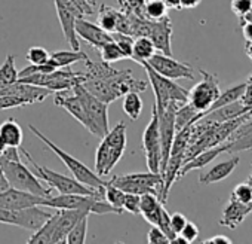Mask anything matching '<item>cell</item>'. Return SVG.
<instances>
[{"label": "cell", "instance_id": "1", "mask_svg": "<svg viewBox=\"0 0 252 244\" xmlns=\"http://www.w3.org/2000/svg\"><path fill=\"white\" fill-rule=\"evenodd\" d=\"M0 171L9 186L27 191L45 198L52 195L51 188L45 186L42 180L23 163L20 148H6L0 155Z\"/></svg>", "mask_w": 252, "mask_h": 244}, {"label": "cell", "instance_id": "2", "mask_svg": "<svg viewBox=\"0 0 252 244\" xmlns=\"http://www.w3.org/2000/svg\"><path fill=\"white\" fill-rule=\"evenodd\" d=\"M20 152H21V157L24 160H27L30 163V165L33 167V173L42 182H45L49 188L58 191V194H85V195H94L96 198L104 200V192L92 189L89 186H85L79 180H76L74 177H68L65 174H60V173H57V171L45 167V165L37 164V161L21 146H20Z\"/></svg>", "mask_w": 252, "mask_h": 244}, {"label": "cell", "instance_id": "3", "mask_svg": "<svg viewBox=\"0 0 252 244\" xmlns=\"http://www.w3.org/2000/svg\"><path fill=\"white\" fill-rule=\"evenodd\" d=\"M29 130L39 139V140H42L60 160H61V163L67 167V170L73 174V177L76 179V180H79L82 185H85V186H89V188H92V189H96V191H101V192H104V186H105V180H102L101 179V176H98L95 171H92L88 165H85L82 161H79L77 158H74V157H71L70 154H67L65 151H63L60 146H57L52 140H49L40 130H37L34 125H29Z\"/></svg>", "mask_w": 252, "mask_h": 244}, {"label": "cell", "instance_id": "4", "mask_svg": "<svg viewBox=\"0 0 252 244\" xmlns=\"http://www.w3.org/2000/svg\"><path fill=\"white\" fill-rule=\"evenodd\" d=\"M138 64H141L146 70V75L149 78V83L153 88L155 92V106L158 112H162L163 109H166L171 103H175L178 106H183L184 103L189 101V89L180 86L178 83H175L172 79H168L162 75H159L158 72H155L147 61H138Z\"/></svg>", "mask_w": 252, "mask_h": 244}, {"label": "cell", "instance_id": "5", "mask_svg": "<svg viewBox=\"0 0 252 244\" xmlns=\"http://www.w3.org/2000/svg\"><path fill=\"white\" fill-rule=\"evenodd\" d=\"M43 207H51L57 210L63 208H73L80 210L85 213H94V214H122L123 210L116 208L110 205L105 200L96 198L94 195H85V194H60V195H51L46 198V203Z\"/></svg>", "mask_w": 252, "mask_h": 244}, {"label": "cell", "instance_id": "6", "mask_svg": "<svg viewBox=\"0 0 252 244\" xmlns=\"http://www.w3.org/2000/svg\"><path fill=\"white\" fill-rule=\"evenodd\" d=\"M73 91L77 94V97L80 98V101L85 107L88 122H89L88 131L92 136L102 139L107 134V131L110 130L108 128V104L101 101L99 98L94 97L91 92H88L82 83H77L73 88Z\"/></svg>", "mask_w": 252, "mask_h": 244}, {"label": "cell", "instance_id": "7", "mask_svg": "<svg viewBox=\"0 0 252 244\" xmlns=\"http://www.w3.org/2000/svg\"><path fill=\"white\" fill-rule=\"evenodd\" d=\"M110 182L126 194H137V195L155 194L159 197V200L163 189V176L162 173H155V171L113 176Z\"/></svg>", "mask_w": 252, "mask_h": 244}, {"label": "cell", "instance_id": "8", "mask_svg": "<svg viewBox=\"0 0 252 244\" xmlns=\"http://www.w3.org/2000/svg\"><path fill=\"white\" fill-rule=\"evenodd\" d=\"M85 72H73L70 69H57L51 73H36L27 78H21L18 81L43 86L49 89L51 92H60V91H71L77 83L83 82Z\"/></svg>", "mask_w": 252, "mask_h": 244}, {"label": "cell", "instance_id": "9", "mask_svg": "<svg viewBox=\"0 0 252 244\" xmlns=\"http://www.w3.org/2000/svg\"><path fill=\"white\" fill-rule=\"evenodd\" d=\"M199 73L202 75V81L197 82L189 91L187 103L202 118L208 112V109L214 104V101L218 98V95L221 94V89H220V81L214 73H209L203 69H199Z\"/></svg>", "mask_w": 252, "mask_h": 244}, {"label": "cell", "instance_id": "10", "mask_svg": "<svg viewBox=\"0 0 252 244\" xmlns=\"http://www.w3.org/2000/svg\"><path fill=\"white\" fill-rule=\"evenodd\" d=\"M39 207L40 205H33V207L20 208V210L0 208V223L20 226L29 231H36L54 214Z\"/></svg>", "mask_w": 252, "mask_h": 244}, {"label": "cell", "instance_id": "11", "mask_svg": "<svg viewBox=\"0 0 252 244\" xmlns=\"http://www.w3.org/2000/svg\"><path fill=\"white\" fill-rule=\"evenodd\" d=\"M143 151L146 155L149 171L160 173L162 146H160V133H159V118L155 104L152 107V119L143 133Z\"/></svg>", "mask_w": 252, "mask_h": 244}, {"label": "cell", "instance_id": "12", "mask_svg": "<svg viewBox=\"0 0 252 244\" xmlns=\"http://www.w3.org/2000/svg\"><path fill=\"white\" fill-rule=\"evenodd\" d=\"M147 63L155 72H158L159 75H162L168 79H172V81H175V79L193 81L196 78L194 69L189 63H181V61L172 58V55L156 52Z\"/></svg>", "mask_w": 252, "mask_h": 244}, {"label": "cell", "instance_id": "13", "mask_svg": "<svg viewBox=\"0 0 252 244\" xmlns=\"http://www.w3.org/2000/svg\"><path fill=\"white\" fill-rule=\"evenodd\" d=\"M46 198L21 191L12 186H8L6 189L0 191V208H9V210H20V208H29L33 205H45Z\"/></svg>", "mask_w": 252, "mask_h": 244}, {"label": "cell", "instance_id": "14", "mask_svg": "<svg viewBox=\"0 0 252 244\" xmlns=\"http://www.w3.org/2000/svg\"><path fill=\"white\" fill-rule=\"evenodd\" d=\"M98 26L108 33H131L129 15L108 5H101L98 8Z\"/></svg>", "mask_w": 252, "mask_h": 244}, {"label": "cell", "instance_id": "15", "mask_svg": "<svg viewBox=\"0 0 252 244\" xmlns=\"http://www.w3.org/2000/svg\"><path fill=\"white\" fill-rule=\"evenodd\" d=\"M172 33H174L172 21L166 15L160 20L150 21L147 38L153 42L156 51L166 55H172Z\"/></svg>", "mask_w": 252, "mask_h": 244}, {"label": "cell", "instance_id": "16", "mask_svg": "<svg viewBox=\"0 0 252 244\" xmlns=\"http://www.w3.org/2000/svg\"><path fill=\"white\" fill-rule=\"evenodd\" d=\"M74 32H76L77 38L83 39L88 45H91L95 49H99L104 43H107L108 41H113L111 33L105 32L98 24L85 20L83 17L76 18V21H74Z\"/></svg>", "mask_w": 252, "mask_h": 244}, {"label": "cell", "instance_id": "17", "mask_svg": "<svg viewBox=\"0 0 252 244\" xmlns=\"http://www.w3.org/2000/svg\"><path fill=\"white\" fill-rule=\"evenodd\" d=\"M73 91V89H71ZM54 103L67 110L74 119H77L80 124L88 130L89 128V122H88V116H86V112H85V107L80 101V98L77 97V94L73 91V92H68V91H60V92H55V97H54Z\"/></svg>", "mask_w": 252, "mask_h": 244}, {"label": "cell", "instance_id": "18", "mask_svg": "<svg viewBox=\"0 0 252 244\" xmlns=\"http://www.w3.org/2000/svg\"><path fill=\"white\" fill-rule=\"evenodd\" d=\"M54 2H55L57 15H58V20H60V24H61V29H63L67 43L71 46V49H80V42L74 32V21L77 17L70 11V8L67 6L64 0H54Z\"/></svg>", "mask_w": 252, "mask_h": 244}, {"label": "cell", "instance_id": "19", "mask_svg": "<svg viewBox=\"0 0 252 244\" xmlns=\"http://www.w3.org/2000/svg\"><path fill=\"white\" fill-rule=\"evenodd\" d=\"M85 214H88V213L80 211V210H73V208L60 210L57 225H55V229H54V235H52V243H65L70 229Z\"/></svg>", "mask_w": 252, "mask_h": 244}, {"label": "cell", "instance_id": "20", "mask_svg": "<svg viewBox=\"0 0 252 244\" xmlns=\"http://www.w3.org/2000/svg\"><path fill=\"white\" fill-rule=\"evenodd\" d=\"M221 154H224V146H222V143L218 145V146H214V148H209V149H205V151L199 152L196 157H193L190 161H187V163L181 167V170H180V173H178V179L184 177L187 173H190V171H193V170L203 168L205 165H208L209 163H212V161H214L217 157H220Z\"/></svg>", "mask_w": 252, "mask_h": 244}, {"label": "cell", "instance_id": "21", "mask_svg": "<svg viewBox=\"0 0 252 244\" xmlns=\"http://www.w3.org/2000/svg\"><path fill=\"white\" fill-rule=\"evenodd\" d=\"M239 161H240V158L234 157L231 160H227V161H222V163L214 165L209 171H205L199 176V182L202 185H209V183H217V182L227 179L236 170V167L239 165Z\"/></svg>", "mask_w": 252, "mask_h": 244}, {"label": "cell", "instance_id": "22", "mask_svg": "<svg viewBox=\"0 0 252 244\" xmlns=\"http://www.w3.org/2000/svg\"><path fill=\"white\" fill-rule=\"evenodd\" d=\"M162 210H163V203L159 200L158 195L155 194L140 195V214H143L149 223L158 226Z\"/></svg>", "mask_w": 252, "mask_h": 244}, {"label": "cell", "instance_id": "23", "mask_svg": "<svg viewBox=\"0 0 252 244\" xmlns=\"http://www.w3.org/2000/svg\"><path fill=\"white\" fill-rule=\"evenodd\" d=\"M82 85H83V88H85L88 92H91L94 97L99 98L101 101H104V103H107V104H110V103H113L114 100L119 98V95L116 94V91H114L105 81L83 76Z\"/></svg>", "mask_w": 252, "mask_h": 244}, {"label": "cell", "instance_id": "24", "mask_svg": "<svg viewBox=\"0 0 252 244\" xmlns=\"http://www.w3.org/2000/svg\"><path fill=\"white\" fill-rule=\"evenodd\" d=\"M23 128L14 118H8L5 122L0 124V140L8 148H20L23 143Z\"/></svg>", "mask_w": 252, "mask_h": 244}, {"label": "cell", "instance_id": "25", "mask_svg": "<svg viewBox=\"0 0 252 244\" xmlns=\"http://www.w3.org/2000/svg\"><path fill=\"white\" fill-rule=\"evenodd\" d=\"M248 112H252V110H248L242 103L240 100L237 101H233L230 104H225V106H221L215 110H211L209 113L203 115L202 118H206L209 121H214V122H224V121H228V119H233V118H237V116H242Z\"/></svg>", "mask_w": 252, "mask_h": 244}, {"label": "cell", "instance_id": "26", "mask_svg": "<svg viewBox=\"0 0 252 244\" xmlns=\"http://www.w3.org/2000/svg\"><path fill=\"white\" fill-rule=\"evenodd\" d=\"M113 168L114 167L111 164V149L104 140H101L95 155V173L98 176H107Z\"/></svg>", "mask_w": 252, "mask_h": 244}, {"label": "cell", "instance_id": "27", "mask_svg": "<svg viewBox=\"0 0 252 244\" xmlns=\"http://www.w3.org/2000/svg\"><path fill=\"white\" fill-rule=\"evenodd\" d=\"M156 54V48L153 45V42L146 38V36H140L134 39V46H132V58L134 61H149L153 55Z\"/></svg>", "mask_w": 252, "mask_h": 244}, {"label": "cell", "instance_id": "28", "mask_svg": "<svg viewBox=\"0 0 252 244\" xmlns=\"http://www.w3.org/2000/svg\"><path fill=\"white\" fill-rule=\"evenodd\" d=\"M122 109H123V113L131 121H137L143 112V100L140 97V92L132 91V92L125 94L123 101H122Z\"/></svg>", "mask_w": 252, "mask_h": 244}, {"label": "cell", "instance_id": "29", "mask_svg": "<svg viewBox=\"0 0 252 244\" xmlns=\"http://www.w3.org/2000/svg\"><path fill=\"white\" fill-rule=\"evenodd\" d=\"M57 219H58V211L54 213L39 229L34 231V234L29 238V244H37V243H52V235H54V229L57 225Z\"/></svg>", "mask_w": 252, "mask_h": 244}, {"label": "cell", "instance_id": "30", "mask_svg": "<svg viewBox=\"0 0 252 244\" xmlns=\"http://www.w3.org/2000/svg\"><path fill=\"white\" fill-rule=\"evenodd\" d=\"M51 58L58 64V67H68L79 61H86L89 57L82 52L80 49H71V51H55L51 54Z\"/></svg>", "mask_w": 252, "mask_h": 244}, {"label": "cell", "instance_id": "31", "mask_svg": "<svg viewBox=\"0 0 252 244\" xmlns=\"http://www.w3.org/2000/svg\"><path fill=\"white\" fill-rule=\"evenodd\" d=\"M224 146V154H237V152H243V151H249L252 149V130L245 131L243 134H239L230 140H227L225 143H222Z\"/></svg>", "mask_w": 252, "mask_h": 244}, {"label": "cell", "instance_id": "32", "mask_svg": "<svg viewBox=\"0 0 252 244\" xmlns=\"http://www.w3.org/2000/svg\"><path fill=\"white\" fill-rule=\"evenodd\" d=\"M101 140H104L111 148L126 149V143H128V139H126V124L123 121H120L116 127H113L111 130L107 131V134Z\"/></svg>", "mask_w": 252, "mask_h": 244}, {"label": "cell", "instance_id": "33", "mask_svg": "<svg viewBox=\"0 0 252 244\" xmlns=\"http://www.w3.org/2000/svg\"><path fill=\"white\" fill-rule=\"evenodd\" d=\"M243 89H245V83H239V85H234V86L227 88L224 92H221V94L218 95V98L214 101V104L208 109L206 113H209L211 110H215V109H218V107H221V106H225V104H230V103H233V101L240 100V97H242V94H243ZM206 113H205V115H206Z\"/></svg>", "mask_w": 252, "mask_h": 244}, {"label": "cell", "instance_id": "34", "mask_svg": "<svg viewBox=\"0 0 252 244\" xmlns=\"http://www.w3.org/2000/svg\"><path fill=\"white\" fill-rule=\"evenodd\" d=\"M18 81V70L15 67V57L12 54L6 55L3 64L0 66V86L11 85Z\"/></svg>", "mask_w": 252, "mask_h": 244}, {"label": "cell", "instance_id": "35", "mask_svg": "<svg viewBox=\"0 0 252 244\" xmlns=\"http://www.w3.org/2000/svg\"><path fill=\"white\" fill-rule=\"evenodd\" d=\"M88 216H89V214L82 216V217L74 223V226L70 229V232H68V235H67V240H65L67 244H82V243H86Z\"/></svg>", "mask_w": 252, "mask_h": 244}, {"label": "cell", "instance_id": "36", "mask_svg": "<svg viewBox=\"0 0 252 244\" xmlns=\"http://www.w3.org/2000/svg\"><path fill=\"white\" fill-rule=\"evenodd\" d=\"M64 2L77 18L96 12V0H64Z\"/></svg>", "mask_w": 252, "mask_h": 244}, {"label": "cell", "instance_id": "37", "mask_svg": "<svg viewBox=\"0 0 252 244\" xmlns=\"http://www.w3.org/2000/svg\"><path fill=\"white\" fill-rule=\"evenodd\" d=\"M99 55H101V60L105 61V63H117L120 60H126L120 46L116 43V41H108L107 43H104L99 49Z\"/></svg>", "mask_w": 252, "mask_h": 244}, {"label": "cell", "instance_id": "38", "mask_svg": "<svg viewBox=\"0 0 252 244\" xmlns=\"http://www.w3.org/2000/svg\"><path fill=\"white\" fill-rule=\"evenodd\" d=\"M168 15V6L163 0H146L144 5V17L147 20H160Z\"/></svg>", "mask_w": 252, "mask_h": 244}, {"label": "cell", "instance_id": "39", "mask_svg": "<svg viewBox=\"0 0 252 244\" xmlns=\"http://www.w3.org/2000/svg\"><path fill=\"white\" fill-rule=\"evenodd\" d=\"M34 100L27 95H17V94H5L0 95V110L14 109V107H23L27 104H33Z\"/></svg>", "mask_w": 252, "mask_h": 244}, {"label": "cell", "instance_id": "40", "mask_svg": "<svg viewBox=\"0 0 252 244\" xmlns=\"http://www.w3.org/2000/svg\"><path fill=\"white\" fill-rule=\"evenodd\" d=\"M125 194H126V192H123L120 188L114 186L110 180H108V182L105 183V186H104V200H105L110 205H113V207H116V208L123 210L122 205H123Z\"/></svg>", "mask_w": 252, "mask_h": 244}, {"label": "cell", "instance_id": "41", "mask_svg": "<svg viewBox=\"0 0 252 244\" xmlns=\"http://www.w3.org/2000/svg\"><path fill=\"white\" fill-rule=\"evenodd\" d=\"M119 3V9L125 14H132L141 18L144 17V5L146 0H117Z\"/></svg>", "mask_w": 252, "mask_h": 244}, {"label": "cell", "instance_id": "42", "mask_svg": "<svg viewBox=\"0 0 252 244\" xmlns=\"http://www.w3.org/2000/svg\"><path fill=\"white\" fill-rule=\"evenodd\" d=\"M113 39L116 41V43L120 46L123 55L126 60H131L132 58V46H134V38L129 35H125V33H111Z\"/></svg>", "mask_w": 252, "mask_h": 244}, {"label": "cell", "instance_id": "43", "mask_svg": "<svg viewBox=\"0 0 252 244\" xmlns=\"http://www.w3.org/2000/svg\"><path fill=\"white\" fill-rule=\"evenodd\" d=\"M49 57H51V54L42 46H32L27 51V61L30 64H42V63L48 61Z\"/></svg>", "mask_w": 252, "mask_h": 244}, {"label": "cell", "instance_id": "44", "mask_svg": "<svg viewBox=\"0 0 252 244\" xmlns=\"http://www.w3.org/2000/svg\"><path fill=\"white\" fill-rule=\"evenodd\" d=\"M122 208H123V211H128V213H132V214H140V195H137V194H125Z\"/></svg>", "mask_w": 252, "mask_h": 244}, {"label": "cell", "instance_id": "45", "mask_svg": "<svg viewBox=\"0 0 252 244\" xmlns=\"http://www.w3.org/2000/svg\"><path fill=\"white\" fill-rule=\"evenodd\" d=\"M147 243L150 244H163V243H169V238L163 234V231L158 226H152V229L147 234Z\"/></svg>", "mask_w": 252, "mask_h": 244}, {"label": "cell", "instance_id": "46", "mask_svg": "<svg viewBox=\"0 0 252 244\" xmlns=\"http://www.w3.org/2000/svg\"><path fill=\"white\" fill-rule=\"evenodd\" d=\"M240 103L248 110H252V73L248 76V79L245 82V89H243V94L240 97Z\"/></svg>", "mask_w": 252, "mask_h": 244}, {"label": "cell", "instance_id": "47", "mask_svg": "<svg viewBox=\"0 0 252 244\" xmlns=\"http://www.w3.org/2000/svg\"><path fill=\"white\" fill-rule=\"evenodd\" d=\"M252 6V0H231V11L236 17H243Z\"/></svg>", "mask_w": 252, "mask_h": 244}, {"label": "cell", "instance_id": "48", "mask_svg": "<svg viewBox=\"0 0 252 244\" xmlns=\"http://www.w3.org/2000/svg\"><path fill=\"white\" fill-rule=\"evenodd\" d=\"M180 235H181L187 243H193V241H196L197 237H199V228H197L193 222H189V220H187V223H186V226L183 228V231L180 232Z\"/></svg>", "mask_w": 252, "mask_h": 244}, {"label": "cell", "instance_id": "49", "mask_svg": "<svg viewBox=\"0 0 252 244\" xmlns=\"http://www.w3.org/2000/svg\"><path fill=\"white\" fill-rule=\"evenodd\" d=\"M187 223V217L183 214V213H174L171 214V228L175 234H180L183 231V228L186 226Z\"/></svg>", "mask_w": 252, "mask_h": 244}, {"label": "cell", "instance_id": "50", "mask_svg": "<svg viewBox=\"0 0 252 244\" xmlns=\"http://www.w3.org/2000/svg\"><path fill=\"white\" fill-rule=\"evenodd\" d=\"M202 243H203V244H220V243H222V244H230L231 240H230L228 237H225V235H215V237L208 238V240H205V241H202Z\"/></svg>", "mask_w": 252, "mask_h": 244}, {"label": "cell", "instance_id": "51", "mask_svg": "<svg viewBox=\"0 0 252 244\" xmlns=\"http://www.w3.org/2000/svg\"><path fill=\"white\" fill-rule=\"evenodd\" d=\"M242 27V35L245 41H252V23H243L240 24Z\"/></svg>", "mask_w": 252, "mask_h": 244}, {"label": "cell", "instance_id": "52", "mask_svg": "<svg viewBox=\"0 0 252 244\" xmlns=\"http://www.w3.org/2000/svg\"><path fill=\"white\" fill-rule=\"evenodd\" d=\"M249 130H252V122L246 121V122H243V124H242L240 127H237V128H236V131L231 134V137H230V139H233V137H236V136H239V134H243L245 131H249ZM230 139H228V140H230Z\"/></svg>", "mask_w": 252, "mask_h": 244}, {"label": "cell", "instance_id": "53", "mask_svg": "<svg viewBox=\"0 0 252 244\" xmlns=\"http://www.w3.org/2000/svg\"><path fill=\"white\" fill-rule=\"evenodd\" d=\"M200 2H202V0H180L181 9H193L196 6H199Z\"/></svg>", "mask_w": 252, "mask_h": 244}, {"label": "cell", "instance_id": "54", "mask_svg": "<svg viewBox=\"0 0 252 244\" xmlns=\"http://www.w3.org/2000/svg\"><path fill=\"white\" fill-rule=\"evenodd\" d=\"M163 2H165V5L168 6V9H177V11L181 9L180 0H163Z\"/></svg>", "mask_w": 252, "mask_h": 244}, {"label": "cell", "instance_id": "55", "mask_svg": "<svg viewBox=\"0 0 252 244\" xmlns=\"http://www.w3.org/2000/svg\"><path fill=\"white\" fill-rule=\"evenodd\" d=\"M239 23H240V24H243V23H252V6L249 8V11H248L243 17L239 18Z\"/></svg>", "mask_w": 252, "mask_h": 244}, {"label": "cell", "instance_id": "56", "mask_svg": "<svg viewBox=\"0 0 252 244\" xmlns=\"http://www.w3.org/2000/svg\"><path fill=\"white\" fill-rule=\"evenodd\" d=\"M245 52L252 61V41H245Z\"/></svg>", "mask_w": 252, "mask_h": 244}, {"label": "cell", "instance_id": "57", "mask_svg": "<svg viewBox=\"0 0 252 244\" xmlns=\"http://www.w3.org/2000/svg\"><path fill=\"white\" fill-rule=\"evenodd\" d=\"M9 185H8V182L5 180V177H3V174H2V171H0V191L2 189H6Z\"/></svg>", "mask_w": 252, "mask_h": 244}, {"label": "cell", "instance_id": "58", "mask_svg": "<svg viewBox=\"0 0 252 244\" xmlns=\"http://www.w3.org/2000/svg\"><path fill=\"white\" fill-rule=\"evenodd\" d=\"M6 148H8V146H6L2 140H0V155H2V154L5 152V149H6Z\"/></svg>", "mask_w": 252, "mask_h": 244}]
</instances>
